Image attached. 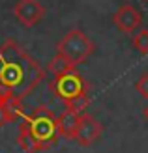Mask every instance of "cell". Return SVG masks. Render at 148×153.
I'll use <instances>...</instances> for the list:
<instances>
[{
    "instance_id": "obj_12",
    "label": "cell",
    "mask_w": 148,
    "mask_h": 153,
    "mask_svg": "<svg viewBox=\"0 0 148 153\" xmlns=\"http://www.w3.org/2000/svg\"><path fill=\"white\" fill-rule=\"evenodd\" d=\"M11 121H13V118L10 116V112H8L6 105H4V101H2V103H0V127L11 123Z\"/></svg>"
},
{
    "instance_id": "obj_2",
    "label": "cell",
    "mask_w": 148,
    "mask_h": 153,
    "mask_svg": "<svg viewBox=\"0 0 148 153\" xmlns=\"http://www.w3.org/2000/svg\"><path fill=\"white\" fill-rule=\"evenodd\" d=\"M51 88L66 108L83 112L88 105V84L75 67H64L62 71L51 75Z\"/></svg>"
},
{
    "instance_id": "obj_11",
    "label": "cell",
    "mask_w": 148,
    "mask_h": 153,
    "mask_svg": "<svg viewBox=\"0 0 148 153\" xmlns=\"http://www.w3.org/2000/svg\"><path fill=\"white\" fill-rule=\"evenodd\" d=\"M135 90H137V94L141 95L143 99H148V71L143 73V75L137 79V82H135Z\"/></svg>"
},
{
    "instance_id": "obj_3",
    "label": "cell",
    "mask_w": 148,
    "mask_h": 153,
    "mask_svg": "<svg viewBox=\"0 0 148 153\" xmlns=\"http://www.w3.org/2000/svg\"><path fill=\"white\" fill-rule=\"evenodd\" d=\"M96 52V43L79 28H73L56 43V56L69 67L84 64Z\"/></svg>"
},
{
    "instance_id": "obj_6",
    "label": "cell",
    "mask_w": 148,
    "mask_h": 153,
    "mask_svg": "<svg viewBox=\"0 0 148 153\" xmlns=\"http://www.w3.org/2000/svg\"><path fill=\"white\" fill-rule=\"evenodd\" d=\"M113 25L124 34H133L143 26V13L131 4H124L113 13Z\"/></svg>"
},
{
    "instance_id": "obj_4",
    "label": "cell",
    "mask_w": 148,
    "mask_h": 153,
    "mask_svg": "<svg viewBox=\"0 0 148 153\" xmlns=\"http://www.w3.org/2000/svg\"><path fill=\"white\" fill-rule=\"evenodd\" d=\"M25 125L30 134L38 140L41 149H49L58 142V127H56V114L51 112L47 106H38L28 116H23Z\"/></svg>"
},
{
    "instance_id": "obj_13",
    "label": "cell",
    "mask_w": 148,
    "mask_h": 153,
    "mask_svg": "<svg viewBox=\"0 0 148 153\" xmlns=\"http://www.w3.org/2000/svg\"><path fill=\"white\" fill-rule=\"evenodd\" d=\"M143 116H144V120H146V123H148V105L144 106V110H143Z\"/></svg>"
},
{
    "instance_id": "obj_8",
    "label": "cell",
    "mask_w": 148,
    "mask_h": 153,
    "mask_svg": "<svg viewBox=\"0 0 148 153\" xmlns=\"http://www.w3.org/2000/svg\"><path fill=\"white\" fill-rule=\"evenodd\" d=\"M81 114L79 110H71V108H64V112H60L56 116V127H58V134L66 140H75V133L81 121Z\"/></svg>"
},
{
    "instance_id": "obj_9",
    "label": "cell",
    "mask_w": 148,
    "mask_h": 153,
    "mask_svg": "<svg viewBox=\"0 0 148 153\" xmlns=\"http://www.w3.org/2000/svg\"><path fill=\"white\" fill-rule=\"evenodd\" d=\"M17 144H19V148L25 151V153H40V151H43L41 149V146L38 144V140L34 138L32 134H30V131L21 123V127H19V136H17Z\"/></svg>"
},
{
    "instance_id": "obj_1",
    "label": "cell",
    "mask_w": 148,
    "mask_h": 153,
    "mask_svg": "<svg viewBox=\"0 0 148 153\" xmlns=\"http://www.w3.org/2000/svg\"><path fill=\"white\" fill-rule=\"evenodd\" d=\"M45 71L15 39L0 45V86L13 97L25 99L40 86Z\"/></svg>"
},
{
    "instance_id": "obj_10",
    "label": "cell",
    "mask_w": 148,
    "mask_h": 153,
    "mask_svg": "<svg viewBox=\"0 0 148 153\" xmlns=\"http://www.w3.org/2000/svg\"><path fill=\"white\" fill-rule=\"evenodd\" d=\"M133 47L139 54L146 56L148 54V30L146 28H139L135 36H133Z\"/></svg>"
},
{
    "instance_id": "obj_7",
    "label": "cell",
    "mask_w": 148,
    "mask_h": 153,
    "mask_svg": "<svg viewBox=\"0 0 148 153\" xmlns=\"http://www.w3.org/2000/svg\"><path fill=\"white\" fill-rule=\"evenodd\" d=\"M103 134V125L99 121L90 116V114H81V121H79V127H77V133H75V142L79 146L88 148L92 146L94 142L99 140V136Z\"/></svg>"
},
{
    "instance_id": "obj_5",
    "label": "cell",
    "mask_w": 148,
    "mask_h": 153,
    "mask_svg": "<svg viewBox=\"0 0 148 153\" xmlns=\"http://www.w3.org/2000/svg\"><path fill=\"white\" fill-rule=\"evenodd\" d=\"M47 10H45V6L40 2V0H17L13 6V15L15 19L25 28H32L36 26L38 22H40Z\"/></svg>"
}]
</instances>
